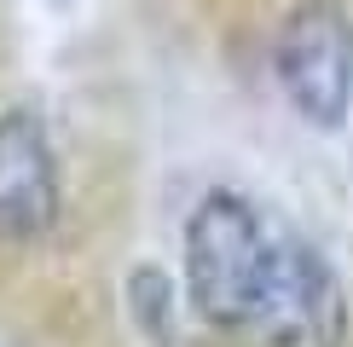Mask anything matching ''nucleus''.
Listing matches in <instances>:
<instances>
[{"instance_id":"nucleus-1","label":"nucleus","mask_w":353,"mask_h":347,"mask_svg":"<svg viewBox=\"0 0 353 347\" xmlns=\"http://www.w3.org/2000/svg\"><path fill=\"white\" fill-rule=\"evenodd\" d=\"M272 238L278 214L238 185H209L191 202L180 226V295L214 336L243 341L272 266Z\"/></svg>"},{"instance_id":"nucleus-2","label":"nucleus","mask_w":353,"mask_h":347,"mask_svg":"<svg viewBox=\"0 0 353 347\" xmlns=\"http://www.w3.org/2000/svg\"><path fill=\"white\" fill-rule=\"evenodd\" d=\"M272 81L301 127L336 134L353 110V18L336 0H296L267 47Z\"/></svg>"},{"instance_id":"nucleus-3","label":"nucleus","mask_w":353,"mask_h":347,"mask_svg":"<svg viewBox=\"0 0 353 347\" xmlns=\"http://www.w3.org/2000/svg\"><path fill=\"white\" fill-rule=\"evenodd\" d=\"M243 341L249 347H347V289L336 278L330 255L313 238H301L290 220H278L272 266Z\"/></svg>"},{"instance_id":"nucleus-4","label":"nucleus","mask_w":353,"mask_h":347,"mask_svg":"<svg viewBox=\"0 0 353 347\" xmlns=\"http://www.w3.org/2000/svg\"><path fill=\"white\" fill-rule=\"evenodd\" d=\"M64 220V162L47 110L0 105V249H41Z\"/></svg>"},{"instance_id":"nucleus-5","label":"nucleus","mask_w":353,"mask_h":347,"mask_svg":"<svg viewBox=\"0 0 353 347\" xmlns=\"http://www.w3.org/2000/svg\"><path fill=\"white\" fill-rule=\"evenodd\" d=\"M122 295H128V318L139 324V336L157 341V347H168V336H174V301H185L168 272L163 266H134L128 284H122Z\"/></svg>"}]
</instances>
